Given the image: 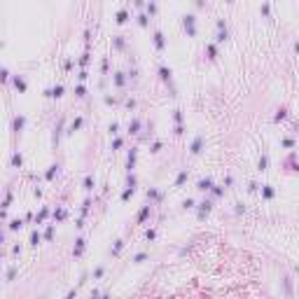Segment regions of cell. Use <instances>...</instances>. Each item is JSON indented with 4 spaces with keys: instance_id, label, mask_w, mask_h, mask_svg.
I'll return each instance as SVG.
<instances>
[{
    "instance_id": "obj_2",
    "label": "cell",
    "mask_w": 299,
    "mask_h": 299,
    "mask_svg": "<svg viewBox=\"0 0 299 299\" xmlns=\"http://www.w3.org/2000/svg\"><path fill=\"white\" fill-rule=\"evenodd\" d=\"M199 147H201V138H197V140H194V145H192V152H194V154L199 152Z\"/></svg>"
},
{
    "instance_id": "obj_5",
    "label": "cell",
    "mask_w": 299,
    "mask_h": 299,
    "mask_svg": "<svg viewBox=\"0 0 299 299\" xmlns=\"http://www.w3.org/2000/svg\"><path fill=\"white\" fill-rule=\"evenodd\" d=\"M154 37H157V47H164V40H161V35H159V33H157Z\"/></svg>"
},
{
    "instance_id": "obj_1",
    "label": "cell",
    "mask_w": 299,
    "mask_h": 299,
    "mask_svg": "<svg viewBox=\"0 0 299 299\" xmlns=\"http://www.w3.org/2000/svg\"><path fill=\"white\" fill-rule=\"evenodd\" d=\"M194 17H185V26L189 28V33H194V21H192Z\"/></svg>"
},
{
    "instance_id": "obj_3",
    "label": "cell",
    "mask_w": 299,
    "mask_h": 299,
    "mask_svg": "<svg viewBox=\"0 0 299 299\" xmlns=\"http://www.w3.org/2000/svg\"><path fill=\"white\" fill-rule=\"evenodd\" d=\"M210 187V180H201L199 182V189H208Z\"/></svg>"
},
{
    "instance_id": "obj_4",
    "label": "cell",
    "mask_w": 299,
    "mask_h": 299,
    "mask_svg": "<svg viewBox=\"0 0 299 299\" xmlns=\"http://www.w3.org/2000/svg\"><path fill=\"white\" fill-rule=\"evenodd\" d=\"M117 21H119V23L126 21V12H119V14H117Z\"/></svg>"
}]
</instances>
